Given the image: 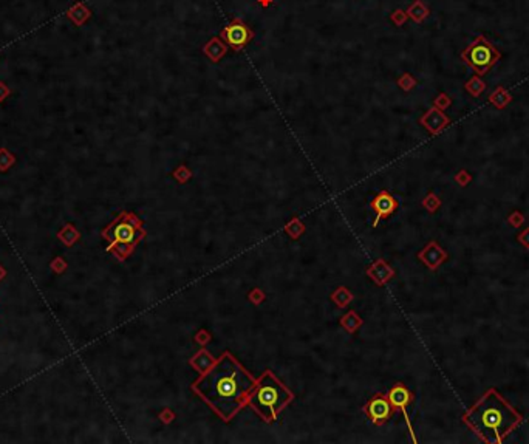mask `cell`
<instances>
[{
	"label": "cell",
	"mask_w": 529,
	"mask_h": 444,
	"mask_svg": "<svg viewBox=\"0 0 529 444\" xmlns=\"http://www.w3.org/2000/svg\"><path fill=\"white\" fill-rule=\"evenodd\" d=\"M463 421L484 442H503L521 423L520 413L495 389L487 390L463 415Z\"/></svg>",
	"instance_id": "cell-2"
},
{
	"label": "cell",
	"mask_w": 529,
	"mask_h": 444,
	"mask_svg": "<svg viewBox=\"0 0 529 444\" xmlns=\"http://www.w3.org/2000/svg\"><path fill=\"white\" fill-rule=\"evenodd\" d=\"M158 418H160V421H161L163 424H170V423L175 420V413H173L172 409L166 407V409H163V410L160 412Z\"/></svg>",
	"instance_id": "cell-27"
},
{
	"label": "cell",
	"mask_w": 529,
	"mask_h": 444,
	"mask_svg": "<svg viewBox=\"0 0 529 444\" xmlns=\"http://www.w3.org/2000/svg\"><path fill=\"white\" fill-rule=\"evenodd\" d=\"M330 299H331L339 308H345L350 302H353L355 295H353V292H351L347 286H339V288H336V289L331 292Z\"/></svg>",
	"instance_id": "cell-15"
},
{
	"label": "cell",
	"mask_w": 529,
	"mask_h": 444,
	"mask_svg": "<svg viewBox=\"0 0 529 444\" xmlns=\"http://www.w3.org/2000/svg\"><path fill=\"white\" fill-rule=\"evenodd\" d=\"M406 19H407V14L402 13V11H396V13L393 14V20H395L398 25L404 23V22H406Z\"/></svg>",
	"instance_id": "cell-31"
},
{
	"label": "cell",
	"mask_w": 529,
	"mask_h": 444,
	"mask_svg": "<svg viewBox=\"0 0 529 444\" xmlns=\"http://www.w3.org/2000/svg\"><path fill=\"white\" fill-rule=\"evenodd\" d=\"M450 123L449 118L443 113V110L433 107L430 110L426 112V115L421 118V124L432 133V135H437L440 133L444 127H447Z\"/></svg>",
	"instance_id": "cell-11"
},
{
	"label": "cell",
	"mask_w": 529,
	"mask_h": 444,
	"mask_svg": "<svg viewBox=\"0 0 529 444\" xmlns=\"http://www.w3.org/2000/svg\"><path fill=\"white\" fill-rule=\"evenodd\" d=\"M464 87H466V90H468L472 96L478 98V96L484 92L486 84L483 82V79H481L480 76H474V78H471L468 82H466Z\"/></svg>",
	"instance_id": "cell-20"
},
{
	"label": "cell",
	"mask_w": 529,
	"mask_h": 444,
	"mask_svg": "<svg viewBox=\"0 0 529 444\" xmlns=\"http://www.w3.org/2000/svg\"><path fill=\"white\" fill-rule=\"evenodd\" d=\"M210 341H212V335H210L207 330H204V328H203V330H198L197 335L194 336V342L198 344L200 347H206Z\"/></svg>",
	"instance_id": "cell-25"
},
{
	"label": "cell",
	"mask_w": 529,
	"mask_h": 444,
	"mask_svg": "<svg viewBox=\"0 0 529 444\" xmlns=\"http://www.w3.org/2000/svg\"><path fill=\"white\" fill-rule=\"evenodd\" d=\"M418 258L427 266V268L435 271L443 262H446L447 252L437 242H430L422 251L418 252Z\"/></svg>",
	"instance_id": "cell-9"
},
{
	"label": "cell",
	"mask_w": 529,
	"mask_h": 444,
	"mask_svg": "<svg viewBox=\"0 0 529 444\" xmlns=\"http://www.w3.org/2000/svg\"><path fill=\"white\" fill-rule=\"evenodd\" d=\"M16 161V158L5 149V147H2L0 149V170H7L10 166H13Z\"/></svg>",
	"instance_id": "cell-23"
},
{
	"label": "cell",
	"mask_w": 529,
	"mask_h": 444,
	"mask_svg": "<svg viewBox=\"0 0 529 444\" xmlns=\"http://www.w3.org/2000/svg\"><path fill=\"white\" fill-rule=\"evenodd\" d=\"M422 206L429 211V212H435L440 208V200L435 194H429L424 200H422Z\"/></svg>",
	"instance_id": "cell-24"
},
{
	"label": "cell",
	"mask_w": 529,
	"mask_h": 444,
	"mask_svg": "<svg viewBox=\"0 0 529 444\" xmlns=\"http://www.w3.org/2000/svg\"><path fill=\"white\" fill-rule=\"evenodd\" d=\"M223 36H225V39L229 42L231 47L240 48V47H243L248 41H250L251 33H250V29L246 28V25H244L243 22L235 20V22H232V23L225 29Z\"/></svg>",
	"instance_id": "cell-12"
},
{
	"label": "cell",
	"mask_w": 529,
	"mask_h": 444,
	"mask_svg": "<svg viewBox=\"0 0 529 444\" xmlns=\"http://www.w3.org/2000/svg\"><path fill=\"white\" fill-rule=\"evenodd\" d=\"M398 200L387 191H381L375 198L370 201V208L375 212V220H373V228H376L382 218H387L393 215L398 209Z\"/></svg>",
	"instance_id": "cell-7"
},
{
	"label": "cell",
	"mask_w": 529,
	"mask_h": 444,
	"mask_svg": "<svg viewBox=\"0 0 529 444\" xmlns=\"http://www.w3.org/2000/svg\"><path fill=\"white\" fill-rule=\"evenodd\" d=\"M215 361L217 359L212 356V354L206 348H201L200 351H197L194 356L189 359V365L201 375V373L207 372L215 364Z\"/></svg>",
	"instance_id": "cell-13"
},
{
	"label": "cell",
	"mask_w": 529,
	"mask_h": 444,
	"mask_svg": "<svg viewBox=\"0 0 529 444\" xmlns=\"http://www.w3.org/2000/svg\"><path fill=\"white\" fill-rule=\"evenodd\" d=\"M387 396H389V399H390L393 409L402 412L404 418H406V421H407V424H409L410 433L413 435V429H412V426H410L409 415H407V407L413 402V393H412L406 386H404L402 382H396L395 386L389 390Z\"/></svg>",
	"instance_id": "cell-8"
},
{
	"label": "cell",
	"mask_w": 529,
	"mask_h": 444,
	"mask_svg": "<svg viewBox=\"0 0 529 444\" xmlns=\"http://www.w3.org/2000/svg\"><path fill=\"white\" fill-rule=\"evenodd\" d=\"M257 379L234 356L225 351L215 364L192 384V392L204 401L222 421L229 423L248 404Z\"/></svg>",
	"instance_id": "cell-1"
},
{
	"label": "cell",
	"mask_w": 529,
	"mask_h": 444,
	"mask_svg": "<svg viewBox=\"0 0 529 444\" xmlns=\"http://www.w3.org/2000/svg\"><path fill=\"white\" fill-rule=\"evenodd\" d=\"M489 101L497 107V108H505L509 102H511V95L506 92V88L503 87H497L495 90L490 93Z\"/></svg>",
	"instance_id": "cell-17"
},
{
	"label": "cell",
	"mask_w": 529,
	"mask_h": 444,
	"mask_svg": "<svg viewBox=\"0 0 529 444\" xmlns=\"http://www.w3.org/2000/svg\"><path fill=\"white\" fill-rule=\"evenodd\" d=\"M10 95V88L5 82H0V102H2Z\"/></svg>",
	"instance_id": "cell-30"
},
{
	"label": "cell",
	"mask_w": 529,
	"mask_h": 444,
	"mask_svg": "<svg viewBox=\"0 0 529 444\" xmlns=\"http://www.w3.org/2000/svg\"><path fill=\"white\" fill-rule=\"evenodd\" d=\"M294 401V393L271 370L262 373L248 398L250 405L265 423H274L277 417Z\"/></svg>",
	"instance_id": "cell-3"
},
{
	"label": "cell",
	"mask_w": 529,
	"mask_h": 444,
	"mask_svg": "<svg viewBox=\"0 0 529 444\" xmlns=\"http://www.w3.org/2000/svg\"><path fill=\"white\" fill-rule=\"evenodd\" d=\"M461 186H464L466 183H468V181H471V175L468 173V172H466V170H461L458 175H456V178H455Z\"/></svg>",
	"instance_id": "cell-29"
},
{
	"label": "cell",
	"mask_w": 529,
	"mask_h": 444,
	"mask_svg": "<svg viewBox=\"0 0 529 444\" xmlns=\"http://www.w3.org/2000/svg\"><path fill=\"white\" fill-rule=\"evenodd\" d=\"M407 16H410L415 22H422L429 16V8L421 2V0H416V2L407 10Z\"/></svg>",
	"instance_id": "cell-19"
},
{
	"label": "cell",
	"mask_w": 529,
	"mask_h": 444,
	"mask_svg": "<svg viewBox=\"0 0 529 444\" xmlns=\"http://www.w3.org/2000/svg\"><path fill=\"white\" fill-rule=\"evenodd\" d=\"M285 232L288 234L290 239L297 240V239H300V237L305 234V223H303L299 217H293V218L287 223Z\"/></svg>",
	"instance_id": "cell-18"
},
{
	"label": "cell",
	"mask_w": 529,
	"mask_h": 444,
	"mask_svg": "<svg viewBox=\"0 0 529 444\" xmlns=\"http://www.w3.org/2000/svg\"><path fill=\"white\" fill-rule=\"evenodd\" d=\"M265 299H266V295H265V292L260 288H253L250 291V294H248V301H250L253 305H257V307L262 305L265 302Z\"/></svg>",
	"instance_id": "cell-22"
},
{
	"label": "cell",
	"mask_w": 529,
	"mask_h": 444,
	"mask_svg": "<svg viewBox=\"0 0 529 444\" xmlns=\"http://www.w3.org/2000/svg\"><path fill=\"white\" fill-rule=\"evenodd\" d=\"M91 13L90 10L85 7V4L78 2L76 5H73L68 11H67V17L76 25V26H82L88 19H90Z\"/></svg>",
	"instance_id": "cell-14"
},
{
	"label": "cell",
	"mask_w": 529,
	"mask_h": 444,
	"mask_svg": "<svg viewBox=\"0 0 529 444\" xmlns=\"http://www.w3.org/2000/svg\"><path fill=\"white\" fill-rule=\"evenodd\" d=\"M364 413L370 418V421L375 426H382L385 424L395 413V409L389 399L387 395L384 393H376L373 395L371 399L362 407Z\"/></svg>",
	"instance_id": "cell-6"
},
{
	"label": "cell",
	"mask_w": 529,
	"mask_h": 444,
	"mask_svg": "<svg viewBox=\"0 0 529 444\" xmlns=\"http://www.w3.org/2000/svg\"><path fill=\"white\" fill-rule=\"evenodd\" d=\"M398 84H399V87L402 88V90H412V88L416 85V81L410 76V75H404L399 81H398Z\"/></svg>",
	"instance_id": "cell-26"
},
{
	"label": "cell",
	"mask_w": 529,
	"mask_h": 444,
	"mask_svg": "<svg viewBox=\"0 0 529 444\" xmlns=\"http://www.w3.org/2000/svg\"><path fill=\"white\" fill-rule=\"evenodd\" d=\"M339 323L342 325V328H345L348 333L353 335L359 330V327L364 323V320L359 317V314L356 311H348L340 317Z\"/></svg>",
	"instance_id": "cell-16"
},
{
	"label": "cell",
	"mask_w": 529,
	"mask_h": 444,
	"mask_svg": "<svg viewBox=\"0 0 529 444\" xmlns=\"http://www.w3.org/2000/svg\"><path fill=\"white\" fill-rule=\"evenodd\" d=\"M365 273L378 286H384L395 276V270L384 258H378L376 262H373L367 268Z\"/></svg>",
	"instance_id": "cell-10"
},
{
	"label": "cell",
	"mask_w": 529,
	"mask_h": 444,
	"mask_svg": "<svg viewBox=\"0 0 529 444\" xmlns=\"http://www.w3.org/2000/svg\"><path fill=\"white\" fill-rule=\"evenodd\" d=\"M173 178H175L178 183L184 184V183H188V181L192 178V172H191L188 167H186V166H180L178 169L173 170Z\"/></svg>",
	"instance_id": "cell-21"
},
{
	"label": "cell",
	"mask_w": 529,
	"mask_h": 444,
	"mask_svg": "<svg viewBox=\"0 0 529 444\" xmlns=\"http://www.w3.org/2000/svg\"><path fill=\"white\" fill-rule=\"evenodd\" d=\"M105 239L110 240L109 251L119 260H126L135 249V246L146 237L143 221L130 212H122L104 232Z\"/></svg>",
	"instance_id": "cell-4"
},
{
	"label": "cell",
	"mask_w": 529,
	"mask_h": 444,
	"mask_svg": "<svg viewBox=\"0 0 529 444\" xmlns=\"http://www.w3.org/2000/svg\"><path fill=\"white\" fill-rule=\"evenodd\" d=\"M500 51L497 50L486 36L480 34L475 38V41L466 47L461 53V59L466 65H469L478 76H484L497 62L500 61Z\"/></svg>",
	"instance_id": "cell-5"
},
{
	"label": "cell",
	"mask_w": 529,
	"mask_h": 444,
	"mask_svg": "<svg viewBox=\"0 0 529 444\" xmlns=\"http://www.w3.org/2000/svg\"><path fill=\"white\" fill-rule=\"evenodd\" d=\"M450 102H452L450 98L446 93H441V95H438L437 99H435V107L440 108V110H444V108H447L450 105Z\"/></svg>",
	"instance_id": "cell-28"
}]
</instances>
